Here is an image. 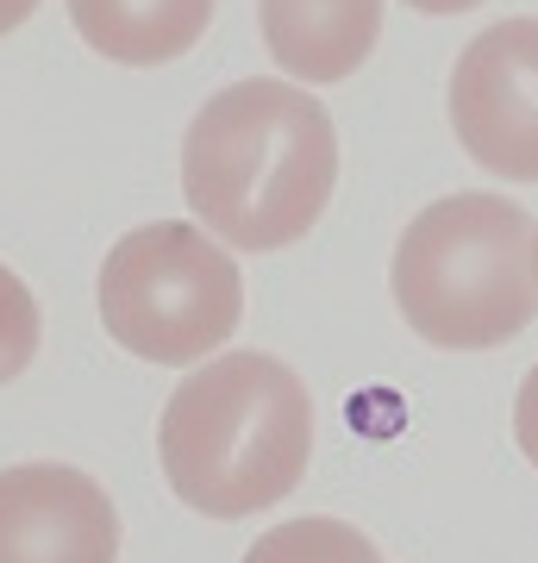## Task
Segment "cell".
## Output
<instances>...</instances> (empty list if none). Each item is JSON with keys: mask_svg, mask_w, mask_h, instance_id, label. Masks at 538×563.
Segmentation results:
<instances>
[{"mask_svg": "<svg viewBox=\"0 0 538 563\" xmlns=\"http://www.w3.org/2000/svg\"><path fill=\"white\" fill-rule=\"evenodd\" d=\"M163 476L207 520H251L295 495L314 457L307 383L270 351H226L176 383L157 420Z\"/></svg>", "mask_w": 538, "mask_h": 563, "instance_id": "obj_2", "label": "cell"}, {"mask_svg": "<svg viewBox=\"0 0 538 563\" xmlns=\"http://www.w3.org/2000/svg\"><path fill=\"white\" fill-rule=\"evenodd\" d=\"M276 69L295 81H344L382 38V0H257Z\"/></svg>", "mask_w": 538, "mask_h": 563, "instance_id": "obj_7", "label": "cell"}, {"mask_svg": "<svg viewBox=\"0 0 538 563\" xmlns=\"http://www.w3.org/2000/svg\"><path fill=\"white\" fill-rule=\"evenodd\" d=\"M532 282H538V232H532Z\"/></svg>", "mask_w": 538, "mask_h": 563, "instance_id": "obj_14", "label": "cell"}, {"mask_svg": "<svg viewBox=\"0 0 538 563\" xmlns=\"http://www.w3.org/2000/svg\"><path fill=\"white\" fill-rule=\"evenodd\" d=\"M244 563H382V558L358 526L332 520V514H307V520H288L276 532H263L244 551Z\"/></svg>", "mask_w": 538, "mask_h": 563, "instance_id": "obj_9", "label": "cell"}, {"mask_svg": "<svg viewBox=\"0 0 538 563\" xmlns=\"http://www.w3.org/2000/svg\"><path fill=\"white\" fill-rule=\"evenodd\" d=\"M451 132L488 176L538 181V20H501L451 69Z\"/></svg>", "mask_w": 538, "mask_h": 563, "instance_id": "obj_5", "label": "cell"}, {"mask_svg": "<svg viewBox=\"0 0 538 563\" xmlns=\"http://www.w3.org/2000/svg\"><path fill=\"white\" fill-rule=\"evenodd\" d=\"M414 13H470V7H482V0H407Z\"/></svg>", "mask_w": 538, "mask_h": 563, "instance_id": "obj_13", "label": "cell"}, {"mask_svg": "<svg viewBox=\"0 0 538 563\" xmlns=\"http://www.w3.org/2000/svg\"><path fill=\"white\" fill-rule=\"evenodd\" d=\"M39 339H44V320H39L32 288L0 263V383H20L25 369H32Z\"/></svg>", "mask_w": 538, "mask_h": 563, "instance_id": "obj_10", "label": "cell"}, {"mask_svg": "<svg viewBox=\"0 0 538 563\" xmlns=\"http://www.w3.org/2000/svg\"><path fill=\"white\" fill-rule=\"evenodd\" d=\"M32 13H39V0H0V38H7V32H20Z\"/></svg>", "mask_w": 538, "mask_h": 563, "instance_id": "obj_12", "label": "cell"}, {"mask_svg": "<svg viewBox=\"0 0 538 563\" xmlns=\"http://www.w3.org/2000/svg\"><path fill=\"white\" fill-rule=\"evenodd\" d=\"M339 188L332 113L295 81H232L188 120L182 195L232 251L307 239Z\"/></svg>", "mask_w": 538, "mask_h": 563, "instance_id": "obj_1", "label": "cell"}, {"mask_svg": "<svg viewBox=\"0 0 538 563\" xmlns=\"http://www.w3.org/2000/svg\"><path fill=\"white\" fill-rule=\"evenodd\" d=\"M81 44L125 69H157L188 57L213 20V0H63Z\"/></svg>", "mask_w": 538, "mask_h": 563, "instance_id": "obj_8", "label": "cell"}, {"mask_svg": "<svg viewBox=\"0 0 538 563\" xmlns=\"http://www.w3.org/2000/svg\"><path fill=\"white\" fill-rule=\"evenodd\" d=\"M0 563H120V514L76 463L0 470Z\"/></svg>", "mask_w": 538, "mask_h": 563, "instance_id": "obj_6", "label": "cell"}, {"mask_svg": "<svg viewBox=\"0 0 538 563\" xmlns=\"http://www.w3.org/2000/svg\"><path fill=\"white\" fill-rule=\"evenodd\" d=\"M514 439L526 451V463L538 470V363L526 369V383H519V401H514Z\"/></svg>", "mask_w": 538, "mask_h": 563, "instance_id": "obj_11", "label": "cell"}, {"mask_svg": "<svg viewBox=\"0 0 538 563\" xmlns=\"http://www.w3.org/2000/svg\"><path fill=\"white\" fill-rule=\"evenodd\" d=\"M532 213L507 195H444L395 244V307L439 351H495L538 313Z\"/></svg>", "mask_w": 538, "mask_h": 563, "instance_id": "obj_3", "label": "cell"}, {"mask_svg": "<svg viewBox=\"0 0 538 563\" xmlns=\"http://www.w3.org/2000/svg\"><path fill=\"white\" fill-rule=\"evenodd\" d=\"M100 320L144 363H200L239 332L244 276L200 225H139L100 263Z\"/></svg>", "mask_w": 538, "mask_h": 563, "instance_id": "obj_4", "label": "cell"}]
</instances>
